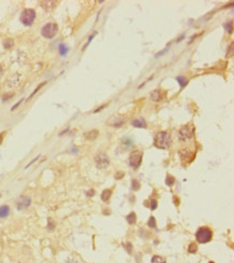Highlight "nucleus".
I'll use <instances>...</instances> for the list:
<instances>
[{"instance_id": "b1692460", "label": "nucleus", "mask_w": 234, "mask_h": 263, "mask_svg": "<svg viewBox=\"0 0 234 263\" xmlns=\"http://www.w3.org/2000/svg\"><path fill=\"white\" fill-rule=\"evenodd\" d=\"M156 207H158V202H156V199H151V202H150V208H151V210L156 209Z\"/></svg>"}, {"instance_id": "1a4fd4ad", "label": "nucleus", "mask_w": 234, "mask_h": 263, "mask_svg": "<svg viewBox=\"0 0 234 263\" xmlns=\"http://www.w3.org/2000/svg\"><path fill=\"white\" fill-rule=\"evenodd\" d=\"M150 97L153 101H155V103H160V101H162L163 99H164L165 94H164V92H163L162 90H154V91L151 93Z\"/></svg>"}, {"instance_id": "0eeeda50", "label": "nucleus", "mask_w": 234, "mask_h": 263, "mask_svg": "<svg viewBox=\"0 0 234 263\" xmlns=\"http://www.w3.org/2000/svg\"><path fill=\"white\" fill-rule=\"evenodd\" d=\"M109 157L104 152H99L95 156V164L98 168H106L109 165Z\"/></svg>"}, {"instance_id": "9d476101", "label": "nucleus", "mask_w": 234, "mask_h": 263, "mask_svg": "<svg viewBox=\"0 0 234 263\" xmlns=\"http://www.w3.org/2000/svg\"><path fill=\"white\" fill-rule=\"evenodd\" d=\"M125 119L123 117H113L111 120L109 121V125L112 127H121L124 124Z\"/></svg>"}, {"instance_id": "cd10ccee", "label": "nucleus", "mask_w": 234, "mask_h": 263, "mask_svg": "<svg viewBox=\"0 0 234 263\" xmlns=\"http://www.w3.org/2000/svg\"><path fill=\"white\" fill-rule=\"evenodd\" d=\"M39 157H40V155H38V156H36V157H35L34 160H33V161H31V162H30L29 164H27V165H26V167H25V169H27V168L29 167L30 165H33V164H34L35 162H36V161H37V160H38V159H39Z\"/></svg>"}, {"instance_id": "ddd939ff", "label": "nucleus", "mask_w": 234, "mask_h": 263, "mask_svg": "<svg viewBox=\"0 0 234 263\" xmlns=\"http://www.w3.org/2000/svg\"><path fill=\"white\" fill-rule=\"evenodd\" d=\"M176 80H177V82L179 83V85H180L181 88H185L186 85L188 84V82H189V80L186 78V77H183V76H178L177 78H176Z\"/></svg>"}, {"instance_id": "473e14b6", "label": "nucleus", "mask_w": 234, "mask_h": 263, "mask_svg": "<svg viewBox=\"0 0 234 263\" xmlns=\"http://www.w3.org/2000/svg\"><path fill=\"white\" fill-rule=\"evenodd\" d=\"M87 196H94V194H95V191L92 189V190H90V191H87Z\"/></svg>"}, {"instance_id": "2eb2a0df", "label": "nucleus", "mask_w": 234, "mask_h": 263, "mask_svg": "<svg viewBox=\"0 0 234 263\" xmlns=\"http://www.w3.org/2000/svg\"><path fill=\"white\" fill-rule=\"evenodd\" d=\"M98 135V132L97 130H91V132H89V133L85 134V138L87 139H89V140H94L95 138L97 137Z\"/></svg>"}, {"instance_id": "39448f33", "label": "nucleus", "mask_w": 234, "mask_h": 263, "mask_svg": "<svg viewBox=\"0 0 234 263\" xmlns=\"http://www.w3.org/2000/svg\"><path fill=\"white\" fill-rule=\"evenodd\" d=\"M141 161H143V152L140 150H135L131 153V155L128 157V162H129V165L131 167L134 168V169H138V167L141 164Z\"/></svg>"}, {"instance_id": "20e7f679", "label": "nucleus", "mask_w": 234, "mask_h": 263, "mask_svg": "<svg viewBox=\"0 0 234 263\" xmlns=\"http://www.w3.org/2000/svg\"><path fill=\"white\" fill-rule=\"evenodd\" d=\"M57 32H58V26H57L56 23H53V22L45 24L41 28V35L46 39L54 38L57 35Z\"/></svg>"}, {"instance_id": "4468645a", "label": "nucleus", "mask_w": 234, "mask_h": 263, "mask_svg": "<svg viewBox=\"0 0 234 263\" xmlns=\"http://www.w3.org/2000/svg\"><path fill=\"white\" fill-rule=\"evenodd\" d=\"M111 194H112V191L110 190H105L104 192L102 193V199L104 201V202H108L109 201V198H110V196H111Z\"/></svg>"}, {"instance_id": "c756f323", "label": "nucleus", "mask_w": 234, "mask_h": 263, "mask_svg": "<svg viewBox=\"0 0 234 263\" xmlns=\"http://www.w3.org/2000/svg\"><path fill=\"white\" fill-rule=\"evenodd\" d=\"M23 100H24V99H21V100H19V103H17V104H15L14 106H13V107H12V109H11V110H12V111H13V110H15V109H16V108L19 107V105H21V104H22V101H23Z\"/></svg>"}, {"instance_id": "c9c22d12", "label": "nucleus", "mask_w": 234, "mask_h": 263, "mask_svg": "<svg viewBox=\"0 0 234 263\" xmlns=\"http://www.w3.org/2000/svg\"><path fill=\"white\" fill-rule=\"evenodd\" d=\"M2 76H3V68H2V66L0 65V78Z\"/></svg>"}, {"instance_id": "2f4dec72", "label": "nucleus", "mask_w": 234, "mask_h": 263, "mask_svg": "<svg viewBox=\"0 0 234 263\" xmlns=\"http://www.w3.org/2000/svg\"><path fill=\"white\" fill-rule=\"evenodd\" d=\"M95 35H96V34H93V35H92V36H91V37H90V38H89V41H87V44H85V46H84V48H83V50H84V49H85V48H87V46H89V43H90V42L92 41V39H93V38H94V37H95Z\"/></svg>"}, {"instance_id": "4c0bfd02", "label": "nucleus", "mask_w": 234, "mask_h": 263, "mask_svg": "<svg viewBox=\"0 0 234 263\" xmlns=\"http://www.w3.org/2000/svg\"><path fill=\"white\" fill-rule=\"evenodd\" d=\"M2 140V136H0V141Z\"/></svg>"}, {"instance_id": "72a5a7b5", "label": "nucleus", "mask_w": 234, "mask_h": 263, "mask_svg": "<svg viewBox=\"0 0 234 263\" xmlns=\"http://www.w3.org/2000/svg\"><path fill=\"white\" fill-rule=\"evenodd\" d=\"M12 96H13V94H7V95L3 96V98H2V99H3V101H6L8 98H10V97H12Z\"/></svg>"}, {"instance_id": "7c9ffc66", "label": "nucleus", "mask_w": 234, "mask_h": 263, "mask_svg": "<svg viewBox=\"0 0 234 263\" xmlns=\"http://www.w3.org/2000/svg\"><path fill=\"white\" fill-rule=\"evenodd\" d=\"M67 263H79V261L78 260H75V258H69L67 261Z\"/></svg>"}, {"instance_id": "393cba45", "label": "nucleus", "mask_w": 234, "mask_h": 263, "mask_svg": "<svg viewBox=\"0 0 234 263\" xmlns=\"http://www.w3.org/2000/svg\"><path fill=\"white\" fill-rule=\"evenodd\" d=\"M196 250H197V246L192 243V244L190 245V247H189V252H190V253H193V252H196Z\"/></svg>"}, {"instance_id": "a211bd4d", "label": "nucleus", "mask_w": 234, "mask_h": 263, "mask_svg": "<svg viewBox=\"0 0 234 263\" xmlns=\"http://www.w3.org/2000/svg\"><path fill=\"white\" fill-rule=\"evenodd\" d=\"M13 46H14L13 39H6V40H4V42H3L4 49H10V48H12Z\"/></svg>"}, {"instance_id": "9b49d317", "label": "nucleus", "mask_w": 234, "mask_h": 263, "mask_svg": "<svg viewBox=\"0 0 234 263\" xmlns=\"http://www.w3.org/2000/svg\"><path fill=\"white\" fill-rule=\"evenodd\" d=\"M132 125L134 127H138V128H146L147 127V123H146L143 118H138V119H135L133 121Z\"/></svg>"}, {"instance_id": "bb28decb", "label": "nucleus", "mask_w": 234, "mask_h": 263, "mask_svg": "<svg viewBox=\"0 0 234 263\" xmlns=\"http://www.w3.org/2000/svg\"><path fill=\"white\" fill-rule=\"evenodd\" d=\"M45 83H46V82H43V83H41V84H40V85H39V86H38V88H36V90H35V91H34V93H33V94H31V95H30V97H29V98H31V97H33V96H34L35 94H36V93H37V92H38V90H40V88H41L42 86H43V85H44Z\"/></svg>"}, {"instance_id": "dca6fc26", "label": "nucleus", "mask_w": 234, "mask_h": 263, "mask_svg": "<svg viewBox=\"0 0 234 263\" xmlns=\"http://www.w3.org/2000/svg\"><path fill=\"white\" fill-rule=\"evenodd\" d=\"M126 221L129 223V224H135L136 222V215L135 213H131L126 216Z\"/></svg>"}, {"instance_id": "423d86ee", "label": "nucleus", "mask_w": 234, "mask_h": 263, "mask_svg": "<svg viewBox=\"0 0 234 263\" xmlns=\"http://www.w3.org/2000/svg\"><path fill=\"white\" fill-rule=\"evenodd\" d=\"M194 136V126L192 125H186L181 127L178 132V137L180 140H188Z\"/></svg>"}, {"instance_id": "5701e85b", "label": "nucleus", "mask_w": 234, "mask_h": 263, "mask_svg": "<svg viewBox=\"0 0 234 263\" xmlns=\"http://www.w3.org/2000/svg\"><path fill=\"white\" fill-rule=\"evenodd\" d=\"M174 183H175V178L172 177V176H167V178H166V184L168 187H170V186H173Z\"/></svg>"}, {"instance_id": "7ed1b4c3", "label": "nucleus", "mask_w": 234, "mask_h": 263, "mask_svg": "<svg viewBox=\"0 0 234 263\" xmlns=\"http://www.w3.org/2000/svg\"><path fill=\"white\" fill-rule=\"evenodd\" d=\"M19 19L25 26H30L33 25L36 19V11L34 9H25L23 10L19 16Z\"/></svg>"}, {"instance_id": "a878e982", "label": "nucleus", "mask_w": 234, "mask_h": 263, "mask_svg": "<svg viewBox=\"0 0 234 263\" xmlns=\"http://www.w3.org/2000/svg\"><path fill=\"white\" fill-rule=\"evenodd\" d=\"M54 228H55V225H54V222L52 221V219H49V225H48V230H50V231H53V230H54Z\"/></svg>"}, {"instance_id": "f257e3e1", "label": "nucleus", "mask_w": 234, "mask_h": 263, "mask_svg": "<svg viewBox=\"0 0 234 263\" xmlns=\"http://www.w3.org/2000/svg\"><path fill=\"white\" fill-rule=\"evenodd\" d=\"M155 146L160 149H167L172 145V138L167 132H160L154 138Z\"/></svg>"}, {"instance_id": "f03ea898", "label": "nucleus", "mask_w": 234, "mask_h": 263, "mask_svg": "<svg viewBox=\"0 0 234 263\" xmlns=\"http://www.w3.org/2000/svg\"><path fill=\"white\" fill-rule=\"evenodd\" d=\"M195 238L197 243L200 244H206L208 242H210L213 238V232L210 229H208L206 226L200 228L195 233Z\"/></svg>"}, {"instance_id": "4be33fe9", "label": "nucleus", "mask_w": 234, "mask_h": 263, "mask_svg": "<svg viewBox=\"0 0 234 263\" xmlns=\"http://www.w3.org/2000/svg\"><path fill=\"white\" fill-rule=\"evenodd\" d=\"M139 187H140V183H139V181L138 180H136V179H134L132 181V189L134 191H137V190H139Z\"/></svg>"}, {"instance_id": "f8f14e48", "label": "nucleus", "mask_w": 234, "mask_h": 263, "mask_svg": "<svg viewBox=\"0 0 234 263\" xmlns=\"http://www.w3.org/2000/svg\"><path fill=\"white\" fill-rule=\"evenodd\" d=\"M10 214V207L8 205L0 206V218H7Z\"/></svg>"}, {"instance_id": "412c9836", "label": "nucleus", "mask_w": 234, "mask_h": 263, "mask_svg": "<svg viewBox=\"0 0 234 263\" xmlns=\"http://www.w3.org/2000/svg\"><path fill=\"white\" fill-rule=\"evenodd\" d=\"M58 49H60V54L62 55V56H65L66 54H67L68 52V48L65 44H60V46H58Z\"/></svg>"}, {"instance_id": "aec40b11", "label": "nucleus", "mask_w": 234, "mask_h": 263, "mask_svg": "<svg viewBox=\"0 0 234 263\" xmlns=\"http://www.w3.org/2000/svg\"><path fill=\"white\" fill-rule=\"evenodd\" d=\"M148 226L151 228V229H155L156 228V221H155L154 217H150L149 218V221H148Z\"/></svg>"}, {"instance_id": "e433bc0d", "label": "nucleus", "mask_w": 234, "mask_h": 263, "mask_svg": "<svg viewBox=\"0 0 234 263\" xmlns=\"http://www.w3.org/2000/svg\"><path fill=\"white\" fill-rule=\"evenodd\" d=\"M105 107H106V105H104V106H102V107H99V108H98L97 110H95L94 112H97V111H100V110H102V108H105Z\"/></svg>"}, {"instance_id": "f704fd0d", "label": "nucleus", "mask_w": 234, "mask_h": 263, "mask_svg": "<svg viewBox=\"0 0 234 263\" xmlns=\"http://www.w3.org/2000/svg\"><path fill=\"white\" fill-rule=\"evenodd\" d=\"M123 177V173H120V174H117L116 175V179H121Z\"/></svg>"}, {"instance_id": "c85d7f7f", "label": "nucleus", "mask_w": 234, "mask_h": 263, "mask_svg": "<svg viewBox=\"0 0 234 263\" xmlns=\"http://www.w3.org/2000/svg\"><path fill=\"white\" fill-rule=\"evenodd\" d=\"M126 249H127L128 253H132V244H131V243H127V244H126Z\"/></svg>"}, {"instance_id": "6e6552de", "label": "nucleus", "mask_w": 234, "mask_h": 263, "mask_svg": "<svg viewBox=\"0 0 234 263\" xmlns=\"http://www.w3.org/2000/svg\"><path fill=\"white\" fill-rule=\"evenodd\" d=\"M31 204V198L28 195H23L17 199V209L23 210L26 209L27 207H29Z\"/></svg>"}, {"instance_id": "6ab92c4d", "label": "nucleus", "mask_w": 234, "mask_h": 263, "mask_svg": "<svg viewBox=\"0 0 234 263\" xmlns=\"http://www.w3.org/2000/svg\"><path fill=\"white\" fill-rule=\"evenodd\" d=\"M223 26H224L226 30L228 31L229 34H232V31H233V23H232L231 21H230V22H226V23L224 24Z\"/></svg>"}, {"instance_id": "f3484780", "label": "nucleus", "mask_w": 234, "mask_h": 263, "mask_svg": "<svg viewBox=\"0 0 234 263\" xmlns=\"http://www.w3.org/2000/svg\"><path fill=\"white\" fill-rule=\"evenodd\" d=\"M151 263H166L165 259L160 257V255H153V258L151 260Z\"/></svg>"}]
</instances>
